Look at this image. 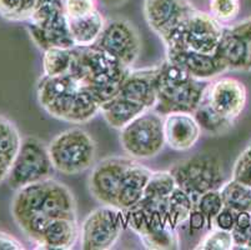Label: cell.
<instances>
[{"instance_id":"obj_31","label":"cell","mask_w":251,"mask_h":250,"mask_svg":"<svg viewBox=\"0 0 251 250\" xmlns=\"http://www.w3.org/2000/svg\"><path fill=\"white\" fill-rule=\"evenodd\" d=\"M234 240H232L231 231L221 230L218 228H211L195 249L198 250H231L234 249Z\"/></svg>"},{"instance_id":"obj_34","label":"cell","mask_w":251,"mask_h":250,"mask_svg":"<svg viewBox=\"0 0 251 250\" xmlns=\"http://www.w3.org/2000/svg\"><path fill=\"white\" fill-rule=\"evenodd\" d=\"M231 179L240 184L251 187V148L248 146L239 155L232 168Z\"/></svg>"},{"instance_id":"obj_9","label":"cell","mask_w":251,"mask_h":250,"mask_svg":"<svg viewBox=\"0 0 251 250\" xmlns=\"http://www.w3.org/2000/svg\"><path fill=\"white\" fill-rule=\"evenodd\" d=\"M55 168L52 165L48 144L36 137L23 138L22 145L15 157L8 184L13 190H19L28 185L52 178Z\"/></svg>"},{"instance_id":"obj_32","label":"cell","mask_w":251,"mask_h":250,"mask_svg":"<svg viewBox=\"0 0 251 250\" xmlns=\"http://www.w3.org/2000/svg\"><path fill=\"white\" fill-rule=\"evenodd\" d=\"M195 206L204 214V217L206 218L207 225H209V228H211L214 218H215L224 208V201L223 198H221L220 190H209V192L201 194V195L198 198V200H196Z\"/></svg>"},{"instance_id":"obj_3","label":"cell","mask_w":251,"mask_h":250,"mask_svg":"<svg viewBox=\"0 0 251 250\" xmlns=\"http://www.w3.org/2000/svg\"><path fill=\"white\" fill-rule=\"evenodd\" d=\"M131 72L111 55L99 48H73V61L69 73L79 85L104 104L120 93L123 83Z\"/></svg>"},{"instance_id":"obj_22","label":"cell","mask_w":251,"mask_h":250,"mask_svg":"<svg viewBox=\"0 0 251 250\" xmlns=\"http://www.w3.org/2000/svg\"><path fill=\"white\" fill-rule=\"evenodd\" d=\"M69 31L75 47H91L101 35L106 20L99 10L86 14L84 17L68 19Z\"/></svg>"},{"instance_id":"obj_43","label":"cell","mask_w":251,"mask_h":250,"mask_svg":"<svg viewBox=\"0 0 251 250\" xmlns=\"http://www.w3.org/2000/svg\"><path fill=\"white\" fill-rule=\"evenodd\" d=\"M246 249H251V234H250V238H249L248 245H246Z\"/></svg>"},{"instance_id":"obj_7","label":"cell","mask_w":251,"mask_h":250,"mask_svg":"<svg viewBox=\"0 0 251 250\" xmlns=\"http://www.w3.org/2000/svg\"><path fill=\"white\" fill-rule=\"evenodd\" d=\"M119 140L127 157L136 160L155 158L165 143L164 116L149 109L120 130Z\"/></svg>"},{"instance_id":"obj_6","label":"cell","mask_w":251,"mask_h":250,"mask_svg":"<svg viewBox=\"0 0 251 250\" xmlns=\"http://www.w3.org/2000/svg\"><path fill=\"white\" fill-rule=\"evenodd\" d=\"M195 10L190 0H144L143 4L148 25L166 50L182 49L185 25Z\"/></svg>"},{"instance_id":"obj_42","label":"cell","mask_w":251,"mask_h":250,"mask_svg":"<svg viewBox=\"0 0 251 250\" xmlns=\"http://www.w3.org/2000/svg\"><path fill=\"white\" fill-rule=\"evenodd\" d=\"M246 72H251V41L249 43V58L248 65H246Z\"/></svg>"},{"instance_id":"obj_16","label":"cell","mask_w":251,"mask_h":250,"mask_svg":"<svg viewBox=\"0 0 251 250\" xmlns=\"http://www.w3.org/2000/svg\"><path fill=\"white\" fill-rule=\"evenodd\" d=\"M166 60L179 65L191 77L202 82H211L227 72L216 53L201 54L189 49L166 50Z\"/></svg>"},{"instance_id":"obj_40","label":"cell","mask_w":251,"mask_h":250,"mask_svg":"<svg viewBox=\"0 0 251 250\" xmlns=\"http://www.w3.org/2000/svg\"><path fill=\"white\" fill-rule=\"evenodd\" d=\"M11 165H13V162H9V160L5 159H0V184H1L4 180L8 179Z\"/></svg>"},{"instance_id":"obj_4","label":"cell","mask_w":251,"mask_h":250,"mask_svg":"<svg viewBox=\"0 0 251 250\" xmlns=\"http://www.w3.org/2000/svg\"><path fill=\"white\" fill-rule=\"evenodd\" d=\"M209 83L195 79L179 65L165 60L157 65V99L152 110L163 116L171 113L193 114L201 103Z\"/></svg>"},{"instance_id":"obj_28","label":"cell","mask_w":251,"mask_h":250,"mask_svg":"<svg viewBox=\"0 0 251 250\" xmlns=\"http://www.w3.org/2000/svg\"><path fill=\"white\" fill-rule=\"evenodd\" d=\"M23 138L10 119L0 114V159L14 162Z\"/></svg>"},{"instance_id":"obj_5","label":"cell","mask_w":251,"mask_h":250,"mask_svg":"<svg viewBox=\"0 0 251 250\" xmlns=\"http://www.w3.org/2000/svg\"><path fill=\"white\" fill-rule=\"evenodd\" d=\"M52 165L65 175H76L90 169L97 158V143L86 130L70 128L59 133L48 144Z\"/></svg>"},{"instance_id":"obj_35","label":"cell","mask_w":251,"mask_h":250,"mask_svg":"<svg viewBox=\"0 0 251 250\" xmlns=\"http://www.w3.org/2000/svg\"><path fill=\"white\" fill-rule=\"evenodd\" d=\"M97 0H64V8L68 19H74L97 10Z\"/></svg>"},{"instance_id":"obj_20","label":"cell","mask_w":251,"mask_h":250,"mask_svg":"<svg viewBox=\"0 0 251 250\" xmlns=\"http://www.w3.org/2000/svg\"><path fill=\"white\" fill-rule=\"evenodd\" d=\"M152 170L133 159L125 174L123 187L118 196V209L129 210L143 199L144 192L151 176Z\"/></svg>"},{"instance_id":"obj_29","label":"cell","mask_w":251,"mask_h":250,"mask_svg":"<svg viewBox=\"0 0 251 250\" xmlns=\"http://www.w3.org/2000/svg\"><path fill=\"white\" fill-rule=\"evenodd\" d=\"M44 0H0V15L10 22H28Z\"/></svg>"},{"instance_id":"obj_12","label":"cell","mask_w":251,"mask_h":250,"mask_svg":"<svg viewBox=\"0 0 251 250\" xmlns=\"http://www.w3.org/2000/svg\"><path fill=\"white\" fill-rule=\"evenodd\" d=\"M94 47L133 69L140 56L141 39L133 23L124 18H114L106 20L104 30Z\"/></svg>"},{"instance_id":"obj_24","label":"cell","mask_w":251,"mask_h":250,"mask_svg":"<svg viewBox=\"0 0 251 250\" xmlns=\"http://www.w3.org/2000/svg\"><path fill=\"white\" fill-rule=\"evenodd\" d=\"M193 115L195 120L198 121V124H199L201 132L213 135V137H219V135L227 133L234 127L235 123L234 120H230V119L224 118L223 115H220L207 102V99L205 98V94L201 103L199 104V107L196 108Z\"/></svg>"},{"instance_id":"obj_30","label":"cell","mask_w":251,"mask_h":250,"mask_svg":"<svg viewBox=\"0 0 251 250\" xmlns=\"http://www.w3.org/2000/svg\"><path fill=\"white\" fill-rule=\"evenodd\" d=\"M175 189H176V182L170 171H152L143 198L152 199V200L168 199Z\"/></svg>"},{"instance_id":"obj_11","label":"cell","mask_w":251,"mask_h":250,"mask_svg":"<svg viewBox=\"0 0 251 250\" xmlns=\"http://www.w3.org/2000/svg\"><path fill=\"white\" fill-rule=\"evenodd\" d=\"M126 225L123 210L109 205L94 209L80 226V247L84 250L111 249Z\"/></svg>"},{"instance_id":"obj_10","label":"cell","mask_w":251,"mask_h":250,"mask_svg":"<svg viewBox=\"0 0 251 250\" xmlns=\"http://www.w3.org/2000/svg\"><path fill=\"white\" fill-rule=\"evenodd\" d=\"M174 176L176 187L186 192L196 203L201 194L220 189L224 184L221 162L214 155H195L175 163L169 170Z\"/></svg>"},{"instance_id":"obj_23","label":"cell","mask_w":251,"mask_h":250,"mask_svg":"<svg viewBox=\"0 0 251 250\" xmlns=\"http://www.w3.org/2000/svg\"><path fill=\"white\" fill-rule=\"evenodd\" d=\"M219 58L221 59L229 70H246L249 58V43L241 36L236 35L224 27L223 38L216 50Z\"/></svg>"},{"instance_id":"obj_41","label":"cell","mask_w":251,"mask_h":250,"mask_svg":"<svg viewBox=\"0 0 251 250\" xmlns=\"http://www.w3.org/2000/svg\"><path fill=\"white\" fill-rule=\"evenodd\" d=\"M97 1L106 8H116V6L123 5L126 0H97Z\"/></svg>"},{"instance_id":"obj_44","label":"cell","mask_w":251,"mask_h":250,"mask_svg":"<svg viewBox=\"0 0 251 250\" xmlns=\"http://www.w3.org/2000/svg\"><path fill=\"white\" fill-rule=\"evenodd\" d=\"M249 146H250V148H251V143H250V145H249Z\"/></svg>"},{"instance_id":"obj_19","label":"cell","mask_w":251,"mask_h":250,"mask_svg":"<svg viewBox=\"0 0 251 250\" xmlns=\"http://www.w3.org/2000/svg\"><path fill=\"white\" fill-rule=\"evenodd\" d=\"M156 72L157 66L140 69V70L131 69L130 74L123 83L119 94L144 105L147 109H154L157 99L156 84H155Z\"/></svg>"},{"instance_id":"obj_26","label":"cell","mask_w":251,"mask_h":250,"mask_svg":"<svg viewBox=\"0 0 251 250\" xmlns=\"http://www.w3.org/2000/svg\"><path fill=\"white\" fill-rule=\"evenodd\" d=\"M224 206L239 212H251V187L240 184L235 180L225 182L220 187Z\"/></svg>"},{"instance_id":"obj_1","label":"cell","mask_w":251,"mask_h":250,"mask_svg":"<svg viewBox=\"0 0 251 250\" xmlns=\"http://www.w3.org/2000/svg\"><path fill=\"white\" fill-rule=\"evenodd\" d=\"M10 209L17 225L34 244L52 220L77 219L74 194L67 185L52 178L17 190Z\"/></svg>"},{"instance_id":"obj_38","label":"cell","mask_w":251,"mask_h":250,"mask_svg":"<svg viewBox=\"0 0 251 250\" xmlns=\"http://www.w3.org/2000/svg\"><path fill=\"white\" fill-rule=\"evenodd\" d=\"M229 29L232 33L236 34V35L241 36V38L245 41H248V43L251 41V17L243 20V22L239 23V24L229 27Z\"/></svg>"},{"instance_id":"obj_39","label":"cell","mask_w":251,"mask_h":250,"mask_svg":"<svg viewBox=\"0 0 251 250\" xmlns=\"http://www.w3.org/2000/svg\"><path fill=\"white\" fill-rule=\"evenodd\" d=\"M188 222L190 224V229H193L195 231L201 230V229H204L205 225H207L206 218L204 217V214L196 206H194V209L191 212L190 217H189Z\"/></svg>"},{"instance_id":"obj_2","label":"cell","mask_w":251,"mask_h":250,"mask_svg":"<svg viewBox=\"0 0 251 250\" xmlns=\"http://www.w3.org/2000/svg\"><path fill=\"white\" fill-rule=\"evenodd\" d=\"M36 95L40 107L58 120L79 125L100 114L101 104L81 88L70 73L59 77L42 75Z\"/></svg>"},{"instance_id":"obj_33","label":"cell","mask_w":251,"mask_h":250,"mask_svg":"<svg viewBox=\"0 0 251 250\" xmlns=\"http://www.w3.org/2000/svg\"><path fill=\"white\" fill-rule=\"evenodd\" d=\"M209 9L211 17L226 24L236 19L240 13V0H210Z\"/></svg>"},{"instance_id":"obj_13","label":"cell","mask_w":251,"mask_h":250,"mask_svg":"<svg viewBox=\"0 0 251 250\" xmlns=\"http://www.w3.org/2000/svg\"><path fill=\"white\" fill-rule=\"evenodd\" d=\"M130 157H109L93 167L89 175V190L93 198L101 205L118 208V196L129 165Z\"/></svg>"},{"instance_id":"obj_37","label":"cell","mask_w":251,"mask_h":250,"mask_svg":"<svg viewBox=\"0 0 251 250\" xmlns=\"http://www.w3.org/2000/svg\"><path fill=\"white\" fill-rule=\"evenodd\" d=\"M22 242L13 237L11 234L0 230V250H24Z\"/></svg>"},{"instance_id":"obj_8","label":"cell","mask_w":251,"mask_h":250,"mask_svg":"<svg viewBox=\"0 0 251 250\" xmlns=\"http://www.w3.org/2000/svg\"><path fill=\"white\" fill-rule=\"evenodd\" d=\"M26 23L31 40L43 52L50 48H75L64 0H44Z\"/></svg>"},{"instance_id":"obj_27","label":"cell","mask_w":251,"mask_h":250,"mask_svg":"<svg viewBox=\"0 0 251 250\" xmlns=\"http://www.w3.org/2000/svg\"><path fill=\"white\" fill-rule=\"evenodd\" d=\"M73 61V49L50 48L43 54V75L59 77L69 73Z\"/></svg>"},{"instance_id":"obj_14","label":"cell","mask_w":251,"mask_h":250,"mask_svg":"<svg viewBox=\"0 0 251 250\" xmlns=\"http://www.w3.org/2000/svg\"><path fill=\"white\" fill-rule=\"evenodd\" d=\"M224 27L210 13L196 9L185 25L182 49L201 54H215L223 38Z\"/></svg>"},{"instance_id":"obj_18","label":"cell","mask_w":251,"mask_h":250,"mask_svg":"<svg viewBox=\"0 0 251 250\" xmlns=\"http://www.w3.org/2000/svg\"><path fill=\"white\" fill-rule=\"evenodd\" d=\"M80 239V225L74 218H59L52 220L39 235V249L69 250Z\"/></svg>"},{"instance_id":"obj_17","label":"cell","mask_w":251,"mask_h":250,"mask_svg":"<svg viewBox=\"0 0 251 250\" xmlns=\"http://www.w3.org/2000/svg\"><path fill=\"white\" fill-rule=\"evenodd\" d=\"M201 133L193 114L171 113L164 116L165 143L173 150H190L199 141Z\"/></svg>"},{"instance_id":"obj_21","label":"cell","mask_w":251,"mask_h":250,"mask_svg":"<svg viewBox=\"0 0 251 250\" xmlns=\"http://www.w3.org/2000/svg\"><path fill=\"white\" fill-rule=\"evenodd\" d=\"M147 108L139 103L127 99L125 96L118 94L113 99L108 100L100 107V114L109 127L113 129L122 130L134 119L147 111Z\"/></svg>"},{"instance_id":"obj_36","label":"cell","mask_w":251,"mask_h":250,"mask_svg":"<svg viewBox=\"0 0 251 250\" xmlns=\"http://www.w3.org/2000/svg\"><path fill=\"white\" fill-rule=\"evenodd\" d=\"M236 214L237 213L235 210L224 206L223 210L214 218L211 228H218L221 229V230L231 231L234 229L235 223H236Z\"/></svg>"},{"instance_id":"obj_15","label":"cell","mask_w":251,"mask_h":250,"mask_svg":"<svg viewBox=\"0 0 251 250\" xmlns=\"http://www.w3.org/2000/svg\"><path fill=\"white\" fill-rule=\"evenodd\" d=\"M205 98L220 115L235 121L245 109L248 93L240 80L224 77L207 84Z\"/></svg>"},{"instance_id":"obj_25","label":"cell","mask_w":251,"mask_h":250,"mask_svg":"<svg viewBox=\"0 0 251 250\" xmlns=\"http://www.w3.org/2000/svg\"><path fill=\"white\" fill-rule=\"evenodd\" d=\"M195 201L188 193L176 187L171 193L168 200V220L169 224L174 229L179 228L181 224L188 222L191 212H193Z\"/></svg>"}]
</instances>
